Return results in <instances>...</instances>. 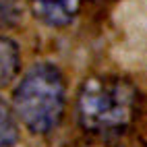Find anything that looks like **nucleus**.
<instances>
[{
    "mask_svg": "<svg viewBox=\"0 0 147 147\" xmlns=\"http://www.w3.org/2000/svg\"><path fill=\"white\" fill-rule=\"evenodd\" d=\"M19 68H21V56L17 44L0 35V87H6L11 83L17 77Z\"/></svg>",
    "mask_w": 147,
    "mask_h": 147,
    "instance_id": "nucleus-4",
    "label": "nucleus"
},
{
    "mask_svg": "<svg viewBox=\"0 0 147 147\" xmlns=\"http://www.w3.org/2000/svg\"><path fill=\"white\" fill-rule=\"evenodd\" d=\"M137 87L122 77L102 75L87 79L77 95V116L87 133L118 135L137 116Z\"/></svg>",
    "mask_w": 147,
    "mask_h": 147,
    "instance_id": "nucleus-1",
    "label": "nucleus"
},
{
    "mask_svg": "<svg viewBox=\"0 0 147 147\" xmlns=\"http://www.w3.org/2000/svg\"><path fill=\"white\" fill-rule=\"evenodd\" d=\"M29 2L40 21L52 27H62L75 19L81 0H29Z\"/></svg>",
    "mask_w": 147,
    "mask_h": 147,
    "instance_id": "nucleus-3",
    "label": "nucleus"
},
{
    "mask_svg": "<svg viewBox=\"0 0 147 147\" xmlns=\"http://www.w3.org/2000/svg\"><path fill=\"white\" fill-rule=\"evenodd\" d=\"M23 0H0V27H13L23 17Z\"/></svg>",
    "mask_w": 147,
    "mask_h": 147,
    "instance_id": "nucleus-6",
    "label": "nucleus"
},
{
    "mask_svg": "<svg viewBox=\"0 0 147 147\" xmlns=\"http://www.w3.org/2000/svg\"><path fill=\"white\" fill-rule=\"evenodd\" d=\"M66 89L60 71L50 62L31 66L19 81L13 106L15 114L31 133H50L62 120Z\"/></svg>",
    "mask_w": 147,
    "mask_h": 147,
    "instance_id": "nucleus-2",
    "label": "nucleus"
},
{
    "mask_svg": "<svg viewBox=\"0 0 147 147\" xmlns=\"http://www.w3.org/2000/svg\"><path fill=\"white\" fill-rule=\"evenodd\" d=\"M19 139V126L17 120L2 100H0V147H13Z\"/></svg>",
    "mask_w": 147,
    "mask_h": 147,
    "instance_id": "nucleus-5",
    "label": "nucleus"
}]
</instances>
